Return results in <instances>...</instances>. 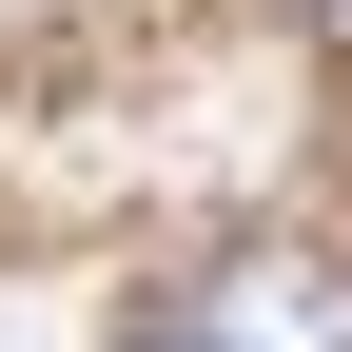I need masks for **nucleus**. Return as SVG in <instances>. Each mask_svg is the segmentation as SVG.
<instances>
[{
  "instance_id": "1",
  "label": "nucleus",
  "mask_w": 352,
  "mask_h": 352,
  "mask_svg": "<svg viewBox=\"0 0 352 352\" xmlns=\"http://www.w3.org/2000/svg\"><path fill=\"white\" fill-rule=\"evenodd\" d=\"M138 352H352V254L333 235H215L138 314Z\"/></svg>"
}]
</instances>
